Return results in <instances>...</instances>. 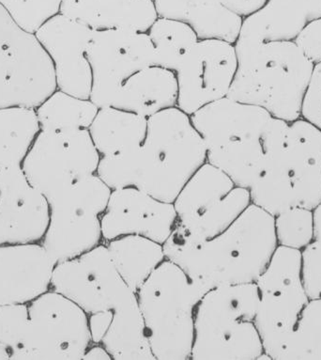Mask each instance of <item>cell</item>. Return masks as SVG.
Listing matches in <instances>:
<instances>
[{"mask_svg":"<svg viewBox=\"0 0 321 360\" xmlns=\"http://www.w3.org/2000/svg\"><path fill=\"white\" fill-rule=\"evenodd\" d=\"M51 290L88 314L91 340L113 360L155 359L148 342L138 295L116 269L105 244L58 262Z\"/></svg>","mask_w":321,"mask_h":360,"instance_id":"6da1fadb","label":"cell"},{"mask_svg":"<svg viewBox=\"0 0 321 360\" xmlns=\"http://www.w3.org/2000/svg\"><path fill=\"white\" fill-rule=\"evenodd\" d=\"M163 245L166 259L207 291L256 283L278 247L275 217L251 203L218 236L194 242L175 230Z\"/></svg>","mask_w":321,"mask_h":360,"instance_id":"7a4b0ae2","label":"cell"},{"mask_svg":"<svg viewBox=\"0 0 321 360\" xmlns=\"http://www.w3.org/2000/svg\"><path fill=\"white\" fill-rule=\"evenodd\" d=\"M238 69L228 97L258 105L287 122L301 118L315 63L294 41H236Z\"/></svg>","mask_w":321,"mask_h":360,"instance_id":"3957f363","label":"cell"},{"mask_svg":"<svg viewBox=\"0 0 321 360\" xmlns=\"http://www.w3.org/2000/svg\"><path fill=\"white\" fill-rule=\"evenodd\" d=\"M207 162L202 138L178 107L148 119L146 139L133 153V186L173 203L192 174Z\"/></svg>","mask_w":321,"mask_h":360,"instance_id":"277c9868","label":"cell"},{"mask_svg":"<svg viewBox=\"0 0 321 360\" xmlns=\"http://www.w3.org/2000/svg\"><path fill=\"white\" fill-rule=\"evenodd\" d=\"M249 191L253 205L273 217L293 207L313 210L321 202V131L301 118L290 122Z\"/></svg>","mask_w":321,"mask_h":360,"instance_id":"5b68a950","label":"cell"},{"mask_svg":"<svg viewBox=\"0 0 321 360\" xmlns=\"http://www.w3.org/2000/svg\"><path fill=\"white\" fill-rule=\"evenodd\" d=\"M206 289L166 259L136 292L155 360L191 359L195 317Z\"/></svg>","mask_w":321,"mask_h":360,"instance_id":"8992f818","label":"cell"},{"mask_svg":"<svg viewBox=\"0 0 321 360\" xmlns=\"http://www.w3.org/2000/svg\"><path fill=\"white\" fill-rule=\"evenodd\" d=\"M261 292L256 283L208 290L195 317L192 360H258L264 353L255 320Z\"/></svg>","mask_w":321,"mask_h":360,"instance_id":"52a82bcc","label":"cell"},{"mask_svg":"<svg viewBox=\"0 0 321 360\" xmlns=\"http://www.w3.org/2000/svg\"><path fill=\"white\" fill-rule=\"evenodd\" d=\"M190 118L207 153L214 160L231 166L263 160L270 141L289 125L264 108L228 96L195 111Z\"/></svg>","mask_w":321,"mask_h":360,"instance_id":"ba28073f","label":"cell"},{"mask_svg":"<svg viewBox=\"0 0 321 360\" xmlns=\"http://www.w3.org/2000/svg\"><path fill=\"white\" fill-rule=\"evenodd\" d=\"M111 191L93 174L47 200L49 222L40 243L57 264L103 244L102 217Z\"/></svg>","mask_w":321,"mask_h":360,"instance_id":"9c48e42d","label":"cell"},{"mask_svg":"<svg viewBox=\"0 0 321 360\" xmlns=\"http://www.w3.org/2000/svg\"><path fill=\"white\" fill-rule=\"evenodd\" d=\"M252 203L248 188L235 186L218 167L206 162L192 174L173 202L175 230L202 242L218 236Z\"/></svg>","mask_w":321,"mask_h":360,"instance_id":"30bf717a","label":"cell"},{"mask_svg":"<svg viewBox=\"0 0 321 360\" xmlns=\"http://www.w3.org/2000/svg\"><path fill=\"white\" fill-rule=\"evenodd\" d=\"M54 65L37 37L0 5V108H37L57 91Z\"/></svg>","mask_w":321,"mask_h":360,"instance_id":"8fae6325","label":"cell"},{"mask_svg":"<svg viewBox=\"0 0 321 360\" xmlns=\"http://www.w3.org/2000/svg\"><path fill=\"white\" fill-rule=\"evenodd\" d=\"M29 323L15 360H82L92 343L88 314L50 290L27 304Z\"/></svg>","mask_w":321,"mask_h":360,"instance_id":"7c38bea8","label":"cell"},{"mask_svg":"<svg viewBox=\"0 0 321 360\" xmlns=\"http://www.w3.org/2000/svg\"><path fill=\"white\" fill-rule=\"evenodd\" d=\"M100 159L89 130H41L21 167L48 200L96 174Z\"/></svg>","mask_w":321,"mask_h":360,"instance_id":"4fadbf2b","label":"cell"},{"mask_svg":"<svg viewBox=\"0 0 321 360\" xmlns=\"http://www.w3.org/2000/svg\"><path fill=\"white\" fill-rule=\"evenodd\" d=\"M86 57L92 72L89 99L99 108L112 107L128 78L155 65V49L148 33L130 30H95Z\"/></svg>","mask_w":321,"mask_h":360,"instance_id":"5bb4252c","label":"cell"},{"mask_svg":"<svg viewBox=\"0 0 321 360\" xmlns=\"http://www.w3.org/2000/svg\"><path fill=\"white\" fill-rule=\"evenodd\" d=\"M238 69L234 44L219 39L199 40L176 69L177 107L191 116L228 96Z\"/></svg>","mask_w":321,"mask_h":360,"instance_id":"9a60e30c","label":"cell"},{"mask_svg":"<svg viewBox=\"0 0 321 360\" xmlns=\"http://www.w3.org/2000/svg\"><path fill=\"white\" fill-rule=\"evenodd\" d=\"M177 225L173 203L133 186L114 189L102 217L103 241L139 236L164 245Z\"/></svg>","mask_w":321,"mask_h":360,"instance_id":"2e32d148","label":"cell"},{"mask_svg":"<svg viewBox=\"0 0 321 360\" xmlns=\"http://www.w3.org/2000/svg\"><path fill=\"white\" fill-rule=\"evenodd\" d=\"M94 32L58 13L35 33L54 65L58 89L79 98L91 96L92 72L86 50Z\"/></svg>","mask_w":321,"mask_h":360,"instance_id":"e0dca14e","label":"cell"},{"mask_svg":"<svg viewBox=\"0 0 321 360\" xmlns=\"http://www.w3.org/2000/svg\"><path fill=\"white\" fill-rule=\"evenodd\" d=\"M48 222V202L22 167L0 166V245L41 242Z\"/></svg>","mask_w":321,"mask_h":360,"instance_id":"ac0fdd59","label":"cell"},{"mask_svg":"<svg viewBox=\"0 0 321 360\" xmlns=\"http://www.w3.org/2000/svg\"><path fill=\"white\" fill-rule=\"evenodd\" d=\"M55 264L40 242L0 245V306L29 304L50 291Z\"/></svg>","mask_w":321,"mask_h":360,"instance_id":"d6986e66","label":"cell"},{"mask_svg":"<svg viewBox=\"0 0 321 360\" xmlns=\"http://www.w3.org/2000/svg\"><path fill=\"white\" fill-rule=\"evenodd\" d=\"M308 301L301 284L261 292L254 323L272 360H281Z\"/></svg>","mask_w":321,"mask_h":360,"instance_id":"ffe728a7","label":"cell"},{"mask_svg":"<svg viewBox=\"0 0 321 360\" xmlns=\"http://www.w3.org/2000/svg\"><path fill=\"white\" fill-rule=\"evenodd\" d=\"M178 81L174 71L150 65L128 78L119 89L112 107L149 119L178 105Z\"/></svg>","mask_w":321,"mask_h":360,"instance_id":"44dd1931","label":"cell"},{"mask_svg":"<svg viewBox=\"0 0 321 360\" xmlns=\"http://www.w3.org/2000/svg\"><path fill=\"white\" fill-rule=\"evenodd\" d=\"M158 16L188 24L199 38L219 39L235 44L242 20L221 0H155Z\"/></svg>","mask_w":321,"mask_h":360,"instance_id":"7402d4cb","label":"cell"},{"mask_svg":"<svg viewBox=\"0 0 321 360\" xmlns=\"http://www.w3.org/2000/svg\"><path fill=\"white\" fill-rule=\"evenodd\" d=\"M308 23L299 0H268L242 20L238 43L294 41Z\"/></svg>","mask_w":321,"mask_h":360,"instance_id":"603a6c76","label":"cell"},{"mask_svg":"<svg viewBox=\"0 0 321 360\" xmlns=\"http://www.w3.org/2000/svg\"><path fill=\"white\" fill-rule=\"evenodd\" d=\"M148 119L121 108H99L89 133L100 156L136 150L146 139Z\"/></svg>","mask_w":321,"mask_h":360,"instance_id":"cb8c5ba5","label":"cell"},{"mask_svg":"<svg viewBox=\"0 0 321 360\" xmlns=\"http://www.w3.org/2000/svg\"><path fill=\"white\" fill-rule=\"evenodd\" d=\"M119 274L138 292L164 261V245L146 237L125 236L103 243Z\"/></svg>","mask_w":321,"mask_h":360,"instance_id":"d4e9b609","label":"cell"},{"mask_svg":"<svg viewBox=\"0 0 321 360\" xmlns=\"http://www.w3.org/2000/svg\"><path fill=\"white\" fill-rule=\"evenodd\" d=\"M40 131L34 108H0V166H21Z\"/></svg>","mask_w":321,"mask_h":360,"instance_id":"484cf974","label":"cell"},{"mask_svg":"<svg viewBox=\"0 0 321 360\" xmlns=\"http://www.w3.org/2000/svg\"><path fill=\"white\" fill-rule=\"evenodd\" d=\"M35 110L41 130H89L99 108L57 89Z\"/></svg>","mask_w":321,"mask_h":360,"instance_id":"4316f807","label":"cell"},{"mask_svg":"<svg viewBox=\"0 0 321 360\" xmlns=\"http://www.w3.org/2000/svg\"><path fill=\"white\" fill-rule=\"evenodd\" d=\"M155 53V65L176 71L186 53L199 41L188 24L158 16L147 32Z\"/></svg>","mask_w":321,"mask_h":360,"instance_id":"83f0119b","label":"cell"},{"mask_svg":"<svg viewBox=\"0 0 321 360\" xmlns=\"http://www.w3.org/2000/svg\"><path fill=\"white\" fill-rule=\"evenodd\" d=\"M97 29L147 32L158 18L155 0H95Z\"/></svg>","mask_w":321,"mask_h":360,"instance_id":"f1b7e54d","label":"cell"},{"mask_svg":"<svg viewBox=\"0 0 321 360\" xmlns=\"http://www.w3.org/2000/svg\"><path fill=\"white\" fill-rule=\"evenodd\" d=\"M281 360H321V298L304 307Z\"/></svg>","mask_w":321,"mask_h":360,"instance_id":"f546056e","label":"cell"},{"mask_svg":"<svg viewBox=\"0 0 321 360\" xmlns=\"http://www.w3.org/2000/svg\"><path fill=\"white\" fill-rule=\"evenodd\" d=\"M256 283L261 294L284 286L303 285L301 250L278 245Z\"/></svg>","mask_w":321,"mask_h":360,"instance_id":"4dcf8cb0","label":"cell"},{"mask_svg":"<svg viewBox=\"0 0 321 360\" xmlns=\"http://www.w3.org/2000/svg\"><path fill=\"white\" fill-rule=\"evenodd\" d=\"M278 245L301 250L314 241L313 212L293 207L275 217Z\"/></svg>","mask_w":321,"mask_h":360,"instance_id":"1f68e13d","label":"cell"},{"mask_svg":"<svg viewBox=\"0 0 321 360\" xmlns=\"http://www.w3.org/2000/svg\"><path fill=\"white\" fill-rule=\"evenodd\" d=\"M63 0H0L8 15L27 32L35 34L47 21L58 15Z\"/></svg>","mask_w":321,"mask_h":360,"instance_id":"d6a6232c","label":"cell"},{"mask_svg":"<svg viewBox=\"0 0 321 360\" xmlns=\"http://www.w3.org/2000/svg\"><path fill=\"white\" fill-rule=\"evenodd\" d=\"M29 323L27 304L0 306V349L15 360L23 345Z\"/></svg>","mask_w":321,"mask_h":360,"instance_id":"836d02e7","label":"cell"},{"mask_svg":"<svg viewBox=\"0 0 321 360\" xmlns=\"http://www.w3.org/2000/svg\"><path fill=\"white\" fill-rule=\"evenodd\" d=\"M301 283L309 300L321 298V243L301 250Z\"/></svg>","mask_w":321,"mask_h":360,"instance_id":"e575fe53","label":"cell"},{"mask_svg":"<svg viewBox=\"0 0 321 360\" xmlns=\"http://www.w3.org/2000/svg\"><path fill=\"white\" fill-rule=\"evenodd\" d=\"M301 118L321 131V63L315 64L304 94Z\"/></svg>","mask_w":321,"mask_h":360,"instance_id":"d590c367","label":"cell"},{"mask_svg":"<svg viewBox=\"0 0 321 360\" xmlns=\"http://www.w3.org/2000/svg\"><path fill=\"white\" fill-rule=\"evenodd\" d=\"M294 41L310 60L321 63V18L308 22Z\"/></svg>","mask_w":321,"mask_h":360,"instance_id":"8d00e7d4","label":"cell"},{"mask_svg":"<svg viewBox=\"0 0 321 360\" xmlns=\"http://www.w3.org/2000/svg\"><path fill=\"white\" fill-rule=\"evenodd\" d=\"M267 1L268 0H221L227 9L242 18L253 15L256 11L261 9Z\"/></svg>","mask_w":321,"mask_h":360,"instance_id":"74e56055","label":"cell"},{"mask_svg":"<svg viewBox=\"0 0 321 360\" xmlns=\"http://www.w3.org/2000/svg\"><path fill=\"white\" fill-rule=\"evenodd\" d=\"M83 360H113V357L105 346L92 342L84 354Z\"/></svg>","mask_w":321,"mask_h":360,"instance_id":"f35d334b","label":"cell"},{"mask_svg":"<svg viewBox=\"0 0 321 360\" xmlns=\"http://www.w3.org/2000/svg\"><path fill=\"white\" fill-rule=\"evenodd\" d=\"M308 22L321 18V0H299Z\"/></svg>","mask_w":321,"mask_h":360,"instance_id":"ab89813d","label":"cell"},{"mask_svg":"<svg viewBox=\"0 0 321 360\" xmlns=\"http://www.w3.org/2000/svg\"><path fill=\"white\" fill-rule=\"evenodd\" d=\"M314 241L321 243V202L312 210Z\"/></svg>","mask_w":321,"mask_h":360,"instance_id":"60d3db41","label":"cell"},{"mask_svg":"<svg viewBox=\"0 0 321 360\" xmlns=\"http://www.w3.org/2000/svg\"><path fill=\"white\" fill-rule=\"evenodd\" d=\"M0 360H9V356L2 349H0Z\"/></svg>","mask_w":321,"mask_h":360,"instance_id":"b9f144b4","label":"cell"}]
</instances>
